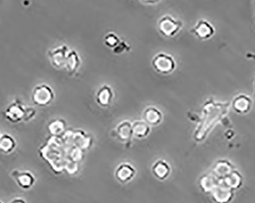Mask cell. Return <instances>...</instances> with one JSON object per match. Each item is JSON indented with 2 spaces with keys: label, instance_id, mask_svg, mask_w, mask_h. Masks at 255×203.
Masks as SVG:
<instances>
[{
  "label": "cell",
  "instance_id": "1",
  "mask_svg": "<svg viewBox=\"0 0 255 203\" xmlns=\"http://www.w3.org/2000/svg\"><path fill=\"white\" fill-rule=\"evenodd\" d=\"M153 68L160 74L171 73L175 70L177 64L172 56L165 53H158L153 57L151 61Z\"/></svg>",
  "mask_w": 255,
  "mask_h": 203
},
{
  "label": "cell",
  "instance_id": "2",
  "mask_svg": "<svg viewBox=\"0 0 255 203\" xmlns=\"http://www.w3.org/2000/svg\"><path fill=\"white\" fill-rule=\"evenodd\" d=\"M31 98L36 105L45 107L49 105L54 99V93L49 85L42 84L34 88Z\"/></svg>",
  "mask_w": 255,
  "mask_h": 203
},
{
  "label": "cell",
  "instance_id": "3",
  "mask_svg": "<svg viewBox=\"0 0 255 203\" xmlns=\"http://www.w3.org/2000/svg\"><path fill=\"white\" fill-rule=\"evenodd\" d=\"M183 27V23L169 15H164L157 23V28L160 34L165 37H173Z\"/></svg>",
  "mask_w": 255,
  "mask_h": 203
},
{
  "label": "cell",
  "instance_id": "4",
  "mask_svg": "<svg viewBox=\"0 0 255 203\" xmlns=\"http://www.w3.org/2000/svg\"><path fill=\"white\" fill-rule=\"evenodd\" d=\"M17 185L23 190H29L36 184L35 176L29 171L14 170L10 174Z\"/></svg>",
  "mask_w": 255,
  "mask_h": 203
},
{
  "label": "cell",
  "instance_id": "5",
  "mask_svg": "<svg viewBox=\"0 0 255 203\" xmlns=\"http://www.w3.org/2000/svg\"><path fill=\"white\" fill-rule=\"evenodd\" d=\"M136 169L130 163L123 162L117 166L115 171V177L122 184H126L132 181L136 175Z\"/></svg>",
  "mask_w": 255,
  "mask_h": 203
},
{
  "label": "cell",
  "instance_id": "6",
  "mask_svg": "<svg viewBox=\"0 0 255 203\" xmlns=\"http://www.w3.org/2000/svg\"><path fill=\"white\" fill-rule=\"evenodd\" d=\"M211 197L215 203H230L234 199L235 193L219 184L211 193Z\"/></svg>",
  "mask_w": 255,
  "mask_h": 203
},
{
  "label": "cell",
  "instance_id": "7",
  "mask_svg": "<svg viewBox=\"0 0 255 203\" xmlns=\"http://www.w3.org/2000/svg\"><path fill=\"white\" fill-rule=\"evenodd\" d=\"M25 109L26 107L18 102L11 103L5 110V117L10 122L19 123L20 121H24Z\"/></svg>",
  "mask_w": 255,
  "mask_h": 203
},
{
  "label": "cell",
  "instance_id": "8",
  "mask_svg": "<svg viewBox=\"0 0 255 203\" xmlns=\"http://www.w3.org/2000/svg\"><path fill=\"white\" fill-rule=\"evenodd\" d=\"M243 183H244V179L240 172L233 170L229 175L223 179H220L219 184L235 191L240 189L243 185Z\"/></svg>",
  "mask_w": 255,
  "mask_h": 203
},
{
  "label": "cell",
  "instance_id": "9",
  "mask_svg": "<svg viewBox=\"0 0 255 203\" xmlns=\"http://www.w3.org/2000/svg\"><path fill=\"white\" fill-rule=\"evenodd\" d=\"M153 175L160 181H165L171 174V167L167 161L158 159L151 167Z\"/></svg>",
  "mask_w": 255,
  "mask_h": 203
},
{
  "label": "cell",
  "instance_id": "10",
  "mask_svg": "<svg viewBox=\"0 0 255 203\" xmlns=\"http://www.w3.org/2000/svg\"><path fill=\"white\" fill-rule=\"evenodd\" d=\"M219 182L220 179L216 177L214 174H204L200 177L199 186L203 193L211 194L213 190L219 185Z\"/></svg>",
  "mask_w": 255,
  "mask_h": 203
},
{
  "label": "cell",
  "instance_id": "11",
  "mask_svg": "<svg viewBox=\"0 0 255 203\" xmlns=\"http://www.w3.org/2000/svg\"><path fill=\"white\" fill-rule=\"evenodd\" d=\"M143 118L144 122L148 125L157 126L161 123L163 114L155 107H148L143 113Z\"/></svg>",
  "mask_w": 255,
  "mask_h": 203
},
{
  "label": "cell",
  "instance_id": "12",
  "mask_svg": "<svg viewBox=\"0 0 255 203\" xmlns=\"http://www.w3.org/2000/svg\"><path fill=\"white\" fill-rule=\"evenodd\" d=\"M193 31L195 35L197 36L200 39L205 40L210 38L213 35L214 29L210 23L204 20H200L194 27Z\"/></svg>",
  "mask_w": 255,
  "mask_h": 203
},
{
  "label": "cell",
  "instance_id": "13",
  "mask_svg": "<svg viewBox=\"0 0 255 203\" xmlns=\"http://www.w3.org/2000/svg\"><path fill=\"white\" fill-rule=\"evenodd\" d=\"M114 98V93L109 85L100 87L97 93V101L102 107H107L111 104Z\"/></svg>",
  "mask_w": 255,
  "mask_h": 203
},
{
  "label": "cell",
  "instance_id": "14",
  "mask_svg": "<svg viewBox=\"0 0 255 203\" xmlns=\"http://www.w3.org/2000/svg\"><path fill=\"white\" fill-rule=\"evenodd\" d=\"M17 146V142L9 134H3L0 137V152L8 154L13 152Z\"/></svg>",
  "mask_w": 255,
  "mask_h": 203
},
{
  "label": "cell",
  "instance_id": "15",
  "mask_svg": "<svg viewBox=\"0 0 255 203\" xmlns=\"http://www.w3.org/2000/svg\"><path fill=\"white\" fill-rule=\"evenodd\" d=\"M233 171V165L229 161H220L215 164L213 174L219 179H223Z\"/></svg>",
  "mask_w": 255,
  "mask_h": 203
},
{
  "label": "cell",
  "instance_id": "16",
  "mask_svg": "<svg viewBox=\"0 0 255 203\" xmlns=\"http://www.w3.org/2000/svg\"><path fill=\"white\" fill-rule=\"evenodd\" d=\"M132 131L134 136L142 138L148 135L150 128L148 124L144 121H135L132 124Z\"/></svg>",
  "mask_w": 255,
  "mask_h": 203
},
{
  "label": "cell",
  "instance_id": "17",
  "mask_svg": "<svg viewBox=\"0 0 255 203\" xmlns=\"http://www.w3.org/2000/svg\"><path fill=\"white\" fill-rule=\"evenodd\" d=\"M117 134L120 139L128 141L133 135L132 125L128 121H124L117 127Z\"/></svg>",
  "mask_w": 255,
  "mask_h": 203
},
{
  "label": "cell",
  "instance_id": "18",
  "mask_svg": "<svg viewBox=\"0 0 255 203\" xmlns=\"http://www.w3.org/2000/svg\"><path fill=\"white\" fill-rule=\"evenodd\" d=\"M103 41H104V44H105L106 46L113 49V48H115L120 44L121 41H120L118 36L115 34V33L110 32L105 36Z\"/></svg>",
  "mask_w": 255,
  "mask_h": 203
},
{
  "label": "cell",
  "instance_id": "19",
  "mask_svg": "<svg viewBox=\"0 0 255 203\" xmlns=\"http://www.w3.org/2000/svg\"><path fill=\"white\" fill-rule=\"evenodd\" d=\"M129 48L128 45L126 44L125 41H120V44L117 46V47L113 48V52L116 53V54H121V53L124 52V51H128Z\"/></svg>",
  "mask_w": 255,
  "mask_h": 203
},
{
  "label": "cell",
  "instance_id": "20",
  "mask_svg": "<svg viewBox=\"0 0 255 203\" xmlns=\"http://www.w3.org/2000/svg\"><path fill=\"white\" fill-rule=\"evenodd\" d=\"M36 114V111H34V108L32 107H26L25 109V117H24V121H28Z\"/></svg>",
  "mask_w": 255,
  "mask_h": 203
},
{
  "label": "cell",
  "instance_id": "21",
  "mask_svg": "<svg viewBox=\"0 0 255 203\" xmlns=\"http://www.w3.org/2000/svg\"><path fill=\"white\" fill-rule=\"evenodd\" d=\"M8 203H28V202L25 199L21 198V197H15L10 200Z\"/></svg>",
  "mask_w": 255,
  "mask_h": 203
},
{
  "label": "cell",
  "instance_id": "22",
  "mask_svg": "<svg viewBox=\"0 0 255 203\" xmlns=\"http://www.w3.org/2000/svg\"><path fill=\"white\" fill-rule=\"evenodd\" d=\"M0 203H4L2 201V200H0Z\"/></svg>",
  "mask_w": 255,
  "mask_h": 203
},
{
  "label": "cell",
  "instance_id": "23",
  "mask_svg": "<svg viewBox=\"0 0 255 203\" xmlns=\"http://www.w3.org/2000/svg\"><path fill=\"white\" fill-rule=\"evenodd\" d=\"M1 135H1V134H0V137H1Z\"/></svg>",
  "mask_w": 255,
  "mask_h": 203
}]
</instances>
